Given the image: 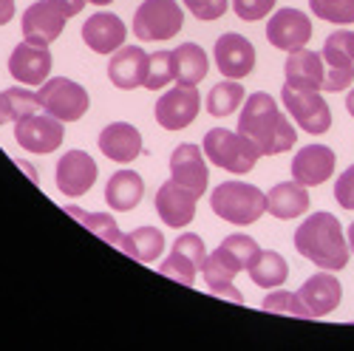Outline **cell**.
<instances>
[{
    "mask_svg": "<svg viewBox=\"0 0 354 351\" xmlns=\"http://www.w3.org/2000/svg\"><path fill=\"white\" fill-rule=\"evenodd\" d=\"M6 99H9L12 120H15V122L43 108V105H40V97L32 94V91H26V88H9V91H6Z\"/></svg>",
    "mask_w": 354,
    "mask_h": 351,
    "instance_id": "36",
    "label": "cell"
},
{
    "mask_svg": "<svg viewBox=\"0 0 354 351\" xmlns=\"http://www.w3.org/2000/svg\"><path fill=\"white\" fill-rule=\"evenodd\" d=\"M12 120V108H9V99H6V91H0V125Z\"/></svg>",
    "mask_w": 354,
    "mask_h": 351,
    "instance_id": "42",
    "label": "cell"
},
{
    "mask_svg": "<svg viewBox=\"0 0 354 351\" xmlns=\"http://www.w3.org/2000/svg\"><path fill=\"white\" fill-rule=\"evenodd\" d=\"M170 60H173V79L179 85H198L204 77H207V54H204L201 46L196 43H182L176 51H170Z\"/></svg>",
    "mask_w": 354,
    "mask_h": 351,
    "instance_id": "27",
    "label": "cell"
},
{
    "mask_svg": "<svg viewBox=\"0 0 354 351\" xmlns=\"http://www.w3.org/2000/svg\"><path fill=\"white\" fill-rule=\"evenodd\" d=\"M346 236H348V238H346V241H348V249L354 252V221H351V227H348V232H346Z\"/></svg>",
    "mask_w": 354,
    "mask_h": 351,
    "instance_id": "44",
    "label": "cell"
},
{
    "mask_svg": "<svg viewBox=\"0 0 354 351\" xmlns=\"http://www.w3.org/2000/svg\"><path fill=\"white\" fill-rule=\"evenodd\" d=\"M15 17V0H0V26H6Z\"/></svg>",
    "mask_w": 354,
    "mask_h": 351,
    "instance_id": "41",
    "label": "cell"
},
{
    "mask_svg": "<svg viewBox=\"0 0 354 351\" xmlns=\"http://www.w3.org/2000/svg\"><path fill=\"white\" fill-rule=\"evenodd\" d=\"M232 9L241 20L255 23V20H263L275 9V0H232Z\"/></svg>",
    "mask_w": 354,
    "mask_h": 351,
    "instance_id": "37",
    "label": "cell"
},
{
    "mask_svg": "<svg viewBox=\"0 0 354 351\" xmlns=\"http://www.w3.org/2000/svg\"><path fill=\"white\" fill-rule=\"evenodd\" d=\"M145 71H147V54L139 46H122L108 63V79L122 88V91H133V88L145 85Z\"/></svg>",
    "mask_w": 354,
    "mask_h": 351,
    "instance_id": "24",
    "label": "cell"
},
{
    "mask_svg": "<svg viewBox=\"0 0 354 351\" xmlns=\"http://www.w3.org/2000/svg\"><path fill=\"white\" fill-rule=\"evenodd\" d=\"M239 133H244L261 156H278L286 153L295 142H298V131L292 128L286 113H281L278 102L270 94H252L241 105V120H239Z\"/></svg>",
    "mask_w": 354,
    "mask_h": 351,
    "instance_id": "1",
    "label": "cell"
},
{
    "mask_svg": "<svg viewBox=\"0 0 354 351\" xmlns=\"http://www.w3.org/2000/svg\"><path fill=\"white\" fill-rule=\"evenodd\" d=\"M204 156H207L216 167H224L230 173H250L258 162V148L244 136V133H232L227 128H213L204 136Z\"/></svg>",
    "mask_w": 354,
    "mask_h": 351,
    "instance_id": "4",
    "label": "cell"
},
{
    "mask_svg": "<svg viewBox=\"0 0 354 351\" xmlns=\"http://www.w3.org/2000/svg\"><path fill=\"white\" fill-rule=\"evenodd\" d=\"M198 105L201 97L193 85H176L156 99V122L165 131H182L196 120Z\"/></svg>",
    "mask_w": 354,
    "mask_h": 351,
    "instance_id": "11",
    "label": "cell"
},
{
    "mask_svg": "<svg viewBox=\"0 0 354 351\" xmlns=\"http://www.w3.org/2000/svg\"><path fill=\"white\" fill-rule=\"evenodd\" d=\"M267 40L281 51L306 48V43L312 40L309 15L301 9H278L267 23Z\"/></svg>",
    "mask_w": 354,
    "mask_h": 351,
    "instance_id": "12",
    "label": "cell"
},
{
    "mask_svg": "<svg viewBox=\"0 0 354 351\" xmlns=\"http://www.w3.org/2000/svg\"><path fill=\"white\" fill-rule=\"evenodd\" d=\"M80 35H82V43L97 51V54H113L116 48H122L125 46V23L111 15V12H97L91 15L82 28H80Z\"/></svg>",
    "mask_w": 354,
    "mask_h": 351,
    "instance_id": "20",
    "label": "cell"
},
{
    "mask_svg": "<svg viewBox=\"0 0 354 351\" xmlns=\"http://www.w3.org/2000/svg\"><path fill=\"white\" fill-rule=\"evenodd\" d=\"M48 3L60 12V15H66V17H74V15H80L82 12V6L88 3V0H48Z\"/></svg>",
    "mask_w": 354,
    "mask_h": 351,
    "instance_id": "40",
    "label": "cell"
},
{
    "mask_svg": "<svg viewBox=\"0 0 354 351\" xmlns=\"http://www.w3.org/2000/svg\"><path fill=\"white\" fill-rule=\"evenodd\" d=\"M283 74H286L283 85L301 88V91H323V74H326V68H323L320 54L298 48V51H289Z\"/></svg>",
    "mask_w": 354,
    "mask_h": 351,
    "instance_id": "23",
    "label": "cell"
},
{
    "mask_svg": "<svg viewBox=\"0 0 354 351\" xmlns=\"http://www.w3.org/2000/svg\"><path fill=\"white\" fill-rule=\"evenodd\" d=\"M210 207L218 218L247 227L267 213V196L247 182H221L210 196Z\"/></svg>",
    "mask_w": 354,
    "mask_h": 351,
    "instance_id": "3",
    "label": "cell"
},
{
    "mask_svg": "<svg viewBox=\"0 0 354 351\" xmlns=\"http://www.w3.org/2000/svg\"><path fill=\"white\" fill-rule=\"evenodd\" d=\"M196 201L198 196L193 190H187L185 184L179 182H165L159 190H156V213L159 218L167 224V227H187L196 216Z\"/></svg>",
    "mask_w": 354,
    "mask_h": 351,
    "instance_id": "17",
    "label": "cell"
},
{
    "mask_svg": "<svg viewBox=\"0 0 354 351\" xmlns=\"http://www.w3.org/2000/svg\"><path fill=\"white\" fill-rule=\"evenodd\" d=\"M173 79V60L170 51H156L147 57V71H145V88L147 91H159Z\"/></svg>",
    "mask_w": 354,
    "mask_h": 351,
    "instance_id": "34",
    "label": "cell"
},
{
    "mask_svg": "<svg viewBox=\"0 0 354 351\" xmlns=\"http://www.w3.org/2000/svg\"><path fill=\"white\" fill-rule=\"evenodd\" d=\"M170 179L185 184L187 190H193L198 198L207 190L210 182V173H207V162H204V153L196 148V144L185 142L173 151L170 156Z\"/></svg>",
    "mask_w": 354,
    "mask_h": 351,
    "instance_id": "18",
    "label": "cell"
},
{
    "mask_svg": "<svg viewBox=\"0 0 354 351\" xmlns=\"http://www.w3.org/2000/svg\"><path fill=\"white\" fill-rule=\"evenodd\" d=\"M244 85L239 79H224L218 85H213V91L207 97V111L210 116H230L232 111H239L244 102Z\"/></svg>",
    "mask_w": 354,
    "mask_h": 351,
    "instance_id": "31",
    "label": "cell"
},
{
    "mask_svg": "<svg viewBox=\"0 0 354 351\" xmlns=\"http://www.w3.org/2000/svg\"><path fill=\"white\" fill-rule=\"evenodd\" d=\"M185 12L176 0H145L133 17V35L139 40H170L182 32Z\"/></svg>",
    "mask_w": 354,
    "mask_h": 351,
    "instance_id": "5",
    "label": "cell"
},
{
    "mask_svg": "<svg viewBox=\"0 0 354 351\" xmlns=\"http://www.w3.org/2000/svg\"><path fill=\"white\" fill-rule=\"evenodd\" d=\"M332 173H335V151L329 144H309L292 159V176L304 187H317L329 182Z\"/></svg>",
    "mask_w": 354,
    "mask_h": 351,
    "instance_id": "21",
    "label": "cell"
},
{
    "mask_svg": "<svg viewBox=\"0 0 354 351\" xmlns=\"http://www.w3.org/2000/svg\"><path fill=\"white\" fill-rule=\"evenodd\" d=\"M9 74L23 85H43L51 74V54L48 46H35L23 40L9 54Z\"/></svg>",
    "mask_w": 354,
    "mask_h": 351,
    "instance_id": "19",
    "label": "cell"
},
{
    "mask_svg": "<svg viewBox=\"0 0 354 351\" xmlns=\"http://www.w3.org/2000/svg\"><path fill=\"white\" fill-rule=\"evenodd\" d=\"M57 190L66 196H85L97 182V162L85 151H68L57 162Z\"/></svg>",
    "mask_w": 354,
    "mask_h": 351,
    "instance_id": "13",
    "label": "cell"
},
{
    "mask_svg": "<svg viewBox=\"0 0 354 351\" xmlns=\"http://www.w3.org/2000/svg\"><path fill=\"white\" fill-rule=\"evenodd\" d=\"M37 97H40L43 111L57 116L60 122H77L80 116L88 111V91L68 77L46 79L43 88L37 91Z\"/></svg>",
    "mask_w": 354,
    "mask_h": 351,
    "instance_id": "7",
    "label": "cell"
},
{
    "mask_svg": "<svg viewBox=\"0 0 354 351\" xmlns=\"http://www.w3.org/2000/svg\"><path fill=\"white\" fill-rule=\"evenodd\" d=\"M63 136H66L63 122L51 113L35 111L15 122V139L28 153H51L63 144Z\"/></svg>",
    "mask_w": 354,
    "mask_h": 351,
    "instance_id": "9",
    "label": "cell"
},
{
    "mask_svg": "<svg viewBox=\"0 0 354 351\" xmlns=\"http://www.w3.org/2000/svg\"><path fill=\"white\" fill-rule=\"evenodd\" d=\"M120 249L139 263H153L165 252V236L156 227H139V229L128 232V236H122Z\"/></svg>",
    "mask_w": 354,
    "mask_h": 351,
    "instance_id": "28",
    "label": "cell"
},
{
    "mask_svg": "<svg viewBox=\"0 0 354 351\" xmlns=\"http://www.w3.org/2000/svg\"><path fill=\"white\" fill-rule=\"evenodd\" d=\"M309 9L320 17L337 26L354 23V0H309Z\"/></svg>",
    "mask_w": 354,
    "mask_h": 351,
    "instance_id": "33",
    "label": "cell"
},
{
    "mask_svg": "<svg viewBox=\"0 0 354 351\" xmlns=\"http://www.w3.org/2000/svg\"><path fill=\"white\" fill-rule=\"evenodd\" d=\"M258 252H261V247H258L250 236H241V232H239V236H227V238L216 247V255L227 263L232 272L250 269L252 260L258 258Z\"/></svg>",
    "mask_w": 354,
    "mask_h": 351,
    "instance_id": "29",
    "label": "cell"
},
{
    "mask_svg": "<svg viewBox=\"0 0 354 351\" xmlns=\"http://www.w3.org/2000/svg\"><path fill=\"white\" fill-rule=\"evenodd\" d=\"M263 312H275V314H289V317H306V309L298 301V292H270L261 303Z\"/></svg>",
    "mask_w": 354,
    "mask_h": 351,
    "instance_id": "35",
    "label": "cell"
},
{
    "mask_svg": "<svg viewBox=\"0 0 354 351\" xmlns=\"http://www.w3.org/2000/svg\"><path fill=\"white\" fill-rule=\"evenodd\" d=\"M346 111L354 116V88H351V91H348V97H346Z\"/></svg>",
    "mask_w": 354,
    "mask_h": 351,
    "instance_id": "43",
    "label": "cell"
},
{
    "mask_svg": "<svg viewBox=\"0 0 354 351\" xmlns=\"http://www.w3.org/2000/svg\"><path fill=\"white\" fill-rule=\"evenodd\" d=\"M250 278L263 289H275L289 278V267H286V260L278 252L261 249L258 258L252 260V267H250Z\"/></svg>",
    "mask_w": 354,
    "mask_h": 351,
    "instance_id": "30",
    "label": "cell"
},
{
    "mask_svg": "<svg viewBox=\"0 0 354 351\" xmlns=\"http://www.w3.org/2000/svg\"><path fill=\"white\" fill-rule=\"evenodd\" d=\"M267 213L281 221L309 213V190L301 182H281L267 193Z\"/></svg>",
    "mask_w": 354,
    "mask_h": 351,
    "instance_id": "26",
    "label": "cell"
},
{
    "mask_svg": "<svg viewBox=\"0 0 354 351\" xmlns=\"http://www.w3.org/2000/svg\"><path fill=\"white\" fill-rule=\"evenodd\" d=\"M204 258H207V249H204V241L196 236V232H185L173 241V249H170V258L159 267V272L165 278H173L185 286H193L196 283V272L201 269Z\"/></svg>",
    "mask_w": 354,
    "mask_h": 351,
    "instance_id": "10",
    "label": "cell"
},
{
    "mask_svg": "<svg viewBox=\"0 0 354 351\" xmlns=\"http://www.w3.org/2000/svg\"><path fill=\"white\" fill-rule=\"evenodd\" d=\"M335 198L343 210H354V164L343 170L335 182Z\"/></svg>",
    "mask_w": 354,
    "mask_h": 351,
    "instance_id": "39",
    "label": "cell"
},
{
    "mask_svg": "<svg viewBox=\"0 0 354 351\" xmlns=\"http://www.w3.org/2000/svg\"><path fill=\"white\" fill-rule=\"evenodd\" d=\"M323 91L340 94L354 82V32H332L323 43Z\"/></svg>",
    "mask_w": 354,
    "mask_h": 351,
    "instance_id": "6",
    "label": "cell"
},
{
    "mask_svg": "<svg viewBox=\"0 0 354 351\" xmlns=\"http://www.w3.org/2000/svg\"><path fill=\"white\" fill-rule=\"evenodd\" d=\"M66 15L57 12L48 0H37V3H32L26 9L23 15V37L28 43H35V46H51L57 37L63 35V28H66Z\"/></svg>",
    "mask_w": 354,
    "mask_h": 351,
    "instance_id": "16",
    "label": "cell"
},
{
    "mask_svg": "<svg viewBox=\"0 0 354 351\" xmlns=\"http://www.w3.org/2000/svg\"><path fill=\"white\" fill-rule=\"evenodd\" d=\"M216 66L221 71V77L230 79H244L252 74L255 68V48L247 37L227 32L216 40Z\"/></svg>",
    "mask_w": 354,
    "mask_h": 351,
    "instance_id": "15",
    "label": "cell"
},
{
    "mask_svg": "<svg viewBox=\"0 0 354 351\" xmlns=\"http://www.w3.org/2000/svg\"><path fill=\"white\" fill-rule=\"evenodd\" d=\"M145 196V182L136 170H116L105 184V201L113 213H128Z\"/></svg>",
    "mask_w": 354,
    "mask_h": 351,
    "instance_id": "25",
    "label": "cell"
},
{
    "mask_svg": "<svg viewBox=\"0 0 354 351\" xmlns=\"http://www.w3.org/2000/svg\"><path fill=\"white\" fill-rule=\"evenodd\" d=\"M88 3H94V6H111L113 0H88Z\"/></svg>",
    "mask_w": 354,
    "mask_h": 351,
    "instance_id": "45",
    "label": "cell"
},
{
    "mask_svg": "<svg viewBox=\"0 0 354 351\" xmlns=\"http://www.w3.org/2000/svg\"><path fill=\"white\" fill-rule=\"evenodd\" d=\"M66 213H68L71 218H77L82 227H88V229H91L97 238H102L105 244L120 247L122 232H120V227H116L113 216H108V213H85V210H80V207H71V204L66 207Z\"/></svg>",
    "mask_w": 354,
    "mask_h": 351,
    "instance_id": "32",
    "label": "cell"
},
{
    "mask_svg": "<svg viewBox=\"0 0 354 351\" xmlns=\"http://www.w3.org/2000/svg\"><path fill=\"white\" fill-rule=\"evenodd\" d=\"M182 3L198 20H218L227 12V0H182Z\"/></svg>",
    "mask_w": 354,
    "mask_h": 351,
    "instance_id": "38",
    "label": "cell"
},
{
    "mask_svg": "<svg viewBox=\"0 0 354 351\" xmlns=\"http://www.w3.org/2000/svg\"><path fill=\"white\" fill-rule=\"evenodd\" d=\"M281 99L286 105V113L292 116V122H298L306 133L320 136L332 128V111L329 102L320 97V91H301V88L283 85Z\"/></svg>",
    "mask_w": 354,
    "mask_h": 351,
    "instance_id": "8",
    "label": "cell"
},
{
    "mask_svg": "<svg viewBox=\"0 0 354 351\" xmlns=\"http://www.w3.org/2000/svg\"><path fill=\"white\" fill-rule=\"evenodd\" d=\"M100 151L116 164H131L142 153V133L128 122H111L100 133Z\"/></svg>",
    "mask_w": 354,
    "mask_h": 351,
    "instance_id": "22",
    "label": "cell"
},
{
    "mask_svg": "<svg viewBox=\"0 0 354 351\" xmlns=\"http://www.w3.org/2000/svg\"><path fill=\"white\" fill-rule=\"evenodd\" d=\"M340 298H343V286L329 269L312 275L298 289V301L306 309V317H326L340 306Z\"/></svg>",
    "mask_w": 354,
    "mask_h": 351,
    "instance_id": "14",
    "label": "cell"
},
{
    "mask_svg": "<svg viewBox=\"0 0 354 351\" xmlns=\"http://www.w3.org/2000/svg\"><path fill=\"white\" fill-rule=\"evenodd\" d=\"M295 249L309 258L315 267L337 272L348 263V241L343 227L332 213H312L295 232Z\"/></svg>",
    "mask_w": 354,
    "mask_h": 351,
    "instance_id": "2",
    "label": "cell"
}]
</instances>
